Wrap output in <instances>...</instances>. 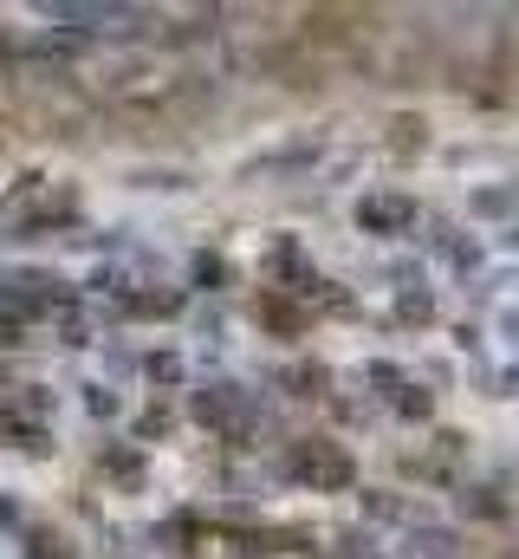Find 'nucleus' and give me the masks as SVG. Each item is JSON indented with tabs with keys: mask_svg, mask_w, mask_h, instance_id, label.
I'll return each instance as SVG.
<instances>
[{
	"mask_svg": "<svg viewBox=\"0 0 519 559\" xmlns=\"http://www.w3.org/2000/svg\"><path fill=\"white\" fill-rule=\"evenodd\" d=\"M0 559H13V547H7V540H0Z\"/></svg>",
	"mask_w": 519,
	"mask_h": 559,
	"instance_id": "nucleus-1",
	"label": "nucleus"
}]
</instances>
